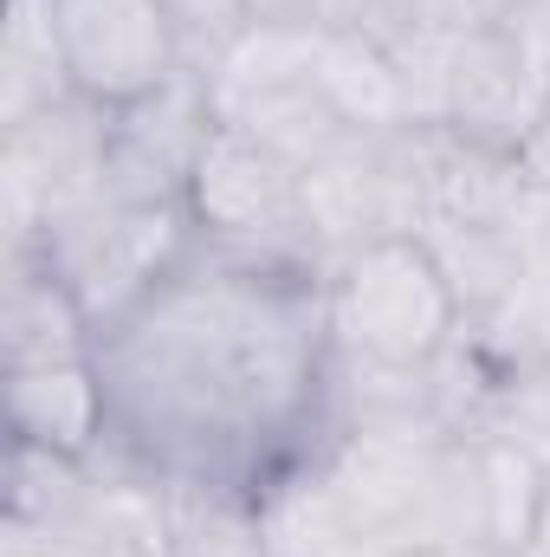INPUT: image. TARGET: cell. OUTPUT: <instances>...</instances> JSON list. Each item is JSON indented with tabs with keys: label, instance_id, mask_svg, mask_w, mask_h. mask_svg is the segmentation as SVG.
<instances>
[{
	"label": "cell",
	"instance_id": "10",
	"mask_svg": "<svg viewBox=\"0 0 550 557\" xmlns=\"http://www.w3.org/2000/svg\"><path fill=\"white\" fill-rule=\"evenodd\" d=\"M104 434H111V396L98 376V350L7 370V441L46 447L65 460H98Z\"/></svg>",
	"mask_w": 550,
	"mask_h": 557
},
{
	"label": "cell",
	"instance_id": "7",
	"mask_svg": "<svg viewBox=\"0 0 550 557\" xmlns=\"http://www.w3.org/2000/svg\"><path fill=\"white\" fill-rule=\"evenodd\" d=\"M46 20L65 85L98 111L137 104L188 65V46L155 0H46Z\"/></svg>",
	"mask_w": 550,
	"mask_h": 557
},
{
	"label": "cell",
	"instance_id": "18",
	"mask_svg": "<svg viewBox=\"0 0 550 557\" xmlns=\"http://www.w3.org/2000/svg\"><path fill=\"white\" fill-rule=\"evenodd\" d=\"M532 0H402V26H396V46L414 39H473V33H492V26H512ZM389 46V52H396Z\"/></svg>",
	"mask_w": 550,
	"mask_h": 557
},
{
	"label": "cell",
	"instance_id": "3",
	"mask_svg": "<svg viewBox=\"0 0 550 557\" xmlns=\"http://www.w3.org/2000/svg\"><path fill=\"white\" fill-rule=\"evenodd\" d=\"M188 247H195L188 201H117V195H98V201L46 221L26 253H39L52 273L65 278L72 298L85 305V318L104 331L130 305H142ZM7 253H20V247H7Z\"/></svg>",
	"mask_w": 550,
	"mask_h": 557
},
{
	"label": "cell",
	"instance_id": "12",
	"mask_svg": "<svg viewBox=\"0 0 550 557\" xmlns=\"http://www.w3.org/2000/svg\"><path fill=\"white\" fill-rule=\"evenodd\" d=\"M421 240L440 260V273H447V285H453V298H460L466 318L505 311L538 278L532 221L525 227H453V221H434V227H421Z\"/></svg>",
	"mask_w": 550,
	"mask_h": 557
},
{
	"label": "cell",
	"instance_id": "19",
	"mask_svg": "<svg viewBox=\"0 0 550 557\" xmlns=\"http://www.w3.org/2000/svg\"><path fill=\"white\" fill-rule=\"evenodd\" d=\"M155 7L175 20V33H182V46H188L195 65L221 59V52L247 33V7H240V0H155Z\"/></svg>",
	"mask_w": 550,
	"mask_h": 557
},
{
	"label": "cell",
	"instance_id": "5",
	"mask_svg": "<svg viewBox=\"0 0 550 557\" xmlns=\"http://www.w3.org/2000/svg\"><path fill=\"white\" fill-rule=\"evenodd\" d=\"M550 111V20L538 0L492 33L453 39L447 46V78H440V124L460 131L479 149L518 156L525 137Z\"/></svg>",
	"mask_w": 550,
	"mask_h": 557
},
{
	"label": "cell",
	"instance_id": "21",
	"mask_svg": "<svg viewBox=\"0 0 550 557\" xmlns=\"http://www.w3.org/2000/svg\"><path fill=\"white\" fill-rule=\"evenodd\" d=\"M240 7H247V26H311L317 0H240Z\"/></svg>",
	"mask_w": 550,
	"mask_h": 557
},
{
	"label": "cell",
	"instance_id": "9",
	"mask_svg": "<svg viewBox=\"0 0 550 557\" xmlns=\"http://www.w3.org/2000/svg\"><path fill=\"white\" fill-rule=\"evenodd\" d=\"M304 208L324 260H343L389 234H414V195L396 169L389 137H357L330 162L304 169Z\"/></svg>",
	"mask_w": 550,
	"mask_h": 557
},
{
	"label": "cell",
	"instance_id": "2",
	"mask_svg": "<svg viewBox=\"0 0 550 557\" xmlns=\"http://www.w3.org/2000/svg\"><path fill=\"white\" fill-rule=\"evenodd\" d=\"M324 298H330L337 357L370 363V370H427L453 350L466 324L453 285L421 234H389L330 260Z\"/></svg>",
	"mask_w": 550,
	"mask_h": 557
},
{
	"label": "cell",
	"instance_id": "14",
	"mask_svg": "<svg viewBox=\"0 0 550 557\" xmlns=\"http://www.w3.org/2000/svg\"><path fill=\"white\" fill-rule=\"evenodd\" d=\"M317 85L343 111L350 131H363V137L409 131V85H402V65H396V52L383 39L324 33L317 39Z\"/></svg>",
	"mask_w": 550,
	"mask_h": 557
},
{
	"label": "cell",
	"instance_id": "20",
	"mask_svg": "<svg viewBox=\"0 0 550 557\" xmlns=\"http://www.w3.org/2000/svg\"><path fill=\"white\" fill-rule=\"evenodd\" d=\"M311 26H317V33H363V39L396 46L402 0H317V7H311Z\"/></svg>",
	"mask_w": 550,
	"mask_h": 557
},
{
	"label": "cell",
	"instance_id": "15",
	"mask_svg": "<svg viewBox=\"0 0 550 557\" xmlns=\"http://www.w3.org/2000/svg\"><path fill=\"white\" fill-rule=\"evenodd\" d=\"M479 454V557H525L545 532L550 467L512 441H473Z\"/></svg>",
	"mask_w": 550,
	"mask_h": 557
},
{
	"label": "cell",
	"instance_id": "8",
	"mask_svg": "<svg viewBox=\"0 0 550 557\" xmlns=\"http://www.w3.org/2000/svg\"><path fill=\"white\" fill-rule=\"evenodd\" d=\"M221 131L214 111V85L208 72L188 59L168 85H155L149 98L111 111V175L104 195L117 201H182L195 182L201 149Z\"/></svg>",
	"mask_w": 550,
	"mask_h": 557
},
{
	"label": "cell",
	"instance_id": "6",
	"mask_svg": "<svg viewBox=\"0 0 550 557\" xmlns=\"http://www.w3.org/2000/svg\"><path fill=\"white\" fill-rule=\"evenodd\" d=\"M104 175H111V111L85 98H59L7 124V162H0L7 247H33L46 221L98 201Z\"/></svg>",
	"mask_w": 550,
	"mask_h": 557
},
{
	"label": "cell",
	"instance_id": "22",
	"mask_svg": "<svg viewBox=\"0 0 550 557\" xmlns=\"http://www.w3.org/2000/svg\"><path fill=\"white\" fill-rule=\"evenodd\" d=\"M518 169H525V182H532L538 195H550V111H545V124L525 137V149H518Z\"/></svg>",
	"mask_w": 550,
	"mask_h": 557
},
{
	"label": "cell",
	"instance_id": "1",
	"mask_svg": "<svg viewBox=\"0 0 550 557\" xmlns=\"http://www.w3.org/2000/svg\"><path fill=\"white\" fill-rule=\"evenodd\" d=\"M104 460L155 486L266 499L337 441L324 267L201 240L98 331Z\"/></svg>",
	"mask_w": 550,
	"mask_h": 557
},
{
	"label": "cell",
	"instance_id": "24",
	"mask_svg": "<svg viewBox=\"0 0 550 557\" xmlns=\"http://www.w3.org/2000/svg\"><path fill=\"white\" fill-rule=\"evenodd\" d=\"M538 13H545V20H550V0H538Z\"/></svg>",
	"mask_w": 550,
	"mask_h": 557
},
{
	"label": "cell",
	"instance_id": "17",
	"mask_svg": "<svg viewBox=\"0 0 550 557\" xmlns=\"http://www.w3.org/2000/svg\"><path fill=\"white\" fill-rule=\"evenodd\" d=\"M59 98H78L65 85L59 46H52V20L46 0H7V39H0V124H20Z\"/></svg>",
	"mask_w": 550,
	"mask_h": 557
},
{
	"label": "cell",
	"instance_id": "16",
	"mask_svg": "<svg viewBox=\"0 0 550 557\" xmlns=\"http://www.w3.org/2000/svg\"><path fill=\"white\" fill-rule=\"evenodd\" d=\"M162 493H168V545H162V557H278L260 499L201 493V486H162Z\"/></svg>",
	"mask_w": 550,
	"mask_h": 557
},
{
	"label": "cell",
	"instance_id": "4",
	"mask_svg": "<svg viewBox=\"0 0 550 557\" xmlns=\"http://www.w3.org/2000/svg\"><path fill=\"white\" fill-rule=\"evenodd\" d=\"M182 201H188L201 240H221V247H240V253L330 267L324 247H317V234H311L304 169H291L285 156H273L266 143H253L234 124H221L214 143L201 149L195 182H188Z\"/></svg>",
	"mask_w": 550,
	"mask_h": 557
},
{
	"label": "cell",
	"instance_id": "23",
	"mask_svg": "<svg viewBox=\"0 0 550 557\" xmlns=\"http://www.w3.org/2000/svg\"><path fill=\"white\" fill-rule=\"evenodd\" d=\"M337 557H389V552H370V545H343Z\"/></svg>",
	"mask_w": 550,
	"mask_h": 557
},
{
	"label": "cell",
	"instance_id": "13",
	"mask_svg": "<svg viewBox=\"0 0 550 557\" xmlns=\"http://www.w3.org/2000/svg\"><path fill=\"white\" fill-rule=\"evenodd\" d=\"M221 124H234V131H247L253 143H266V149L285 156L291 169H317V162H330L337 149H350V143L363 137V131H350V124H343V111L324 98L317 65H311V72H298V78H285V85L253 91V98H247V104H234Z\"/></svg>",
	"mask_w": 550,
	"mask_h": 557
},
{
	"label": "cell",
	"instance_id": "11",
	"mask_svg": "<svg viewBox=\"0 0 550 557\" xmlns=\"http://www.w3.org/2000/svg\"><path fill=\"white\" fill-rule=\"evenodd\" d=\"M0 350L7 370L20 363H65L98 350V324L72 298V285L52 273L39 253H7V285H0Z\"/></svg>",
	"mask_w": 550,
	"mask_h": 557
}]
</instances>
